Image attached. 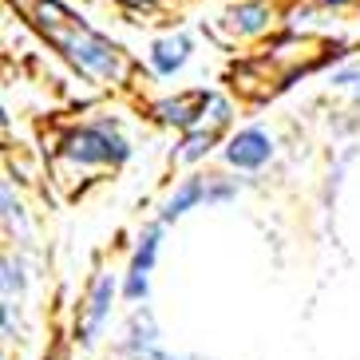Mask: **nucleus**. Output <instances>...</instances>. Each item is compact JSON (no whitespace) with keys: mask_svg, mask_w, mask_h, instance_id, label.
<instances>
[{"mask_svg":"<svg viewBox=\"0 0 360 360\" xmlns=\"http://www.w3.org/2000/svg\"><path fill=\"white\" fill-rule=\"evenodd\" d=\"M12 4L24 12L28 28L44 44H52L79 75L99 79V84H127L135 75L131 56L111 36L96 32L79 12L68 8L64 0H12Z\"/></svg>","mask_w":360,"mask_h":360,"instance_id":"f257e3e1","label":"nucleus"},{"mask_svg":"<svg viewBox=\"0 0 360 360\" xmlns=\"http://www.w3.org/2000/svg\"><path fill=\"white\" fill-rule=\"evenodd\" d=\"M131 159V139L119 131L115 119L75 123L60 135V162L72 170H115Z\"/></svg>","mask_w":360,"mask_h":360,"instance_id":"f03ea898","label":"nucleus"},{"mask_svg":"<svg viewBox=\"0 0 360 360\" xmlns=\"http://www.w3.org/2000/svg\"><path fill=\"white\" fill-rule=\"evenodd\" d=\"M242 182L230 179V174H186V179L174 186V191L162 198L159 222H179L182 214L198 210V206H226V202L238 198Z\"/></svg>","mask_w":360,"mask_h":360,"instance_id":"7ed1b4c3","label":"nucleus"},{"mask_svg":"<svg viewBox=\"0 0 360 360\" xmlns=\"http://www.w3.org/2000/svg\"><path fill=\"white\" fill-rule=\"evenodd\" d=\"M115 297H123V277L111 274V269H99V274L91 277V285H87V297H84V305H79V321H75V340H79L84 349H91V345L103 337Z\"/></svg>","mask_w":360,"mask_h":360,"instance_id":"20e7f679","label":"nucleus"},{"mask_svg":"<svg viewBox=\"0 0 360 360\" xmlns=\"http://www.w3.org/2000/svg\"><path fill=\"white\" fill-rule=\"evenodd\" d=\"M162 230H167V222H150L147 230L135 238L131 265H127V274H123V301H131V305L147 301V293H150V269H155V262H159Z\"/></svg>","mask_w":360,"mask_h":360,"instance_id":"39448f33","label":"nucleus"},{"mask_svg":"<svg viewBox=\"0 0 360 360\" xmlns=\"http://www.w3.org/2000/svg\"><path fill=\"white\" fill-rule=\"evenodd\" d=\"M210 99H214V91H206V87H191V91H179V96H162L150 103V119L159 127H170V131H194L206 123Z\"/></svg>","mask_w":360,"mask_h":360,"instance_id":"423d86ee","label":"nucleus"},{"mask_svg":"<svg viewBox=\"0 0 360 360\" xmlns=\"http://www.w3.org/2000/svg\"><path fill=\"white\" fill-rule=\"evenodd\" d=\"M277 155L274 147V135L265 127H242V131H233L230 139H226V147H222V159L226 167L233 170H262L265 162Z\"/></svg>","mask_w":360,"mask_h":360,"instance_id":"0eeeda50","label":"nucleus"},{"mask_svg":"<svg viewBox=\"0 0 360 360\" xmlns=\"http://www.w3.org/2000/svg\"><path fill=\"white\" fill-rule=\"evenodd\" d=\"M119 352L131 360H170V352L162 349V340H159V325H155V317H150L147 309H135L131 313Z\"/></svg>","mask_w":360,"mask_h":360,"instance_id":"6e6552de","label":"nucleus"},{"mask_svg":"<svg viewBox=\"0 0 360 360\" xmlns=\"http://www.w3.org/2000/svg\"><path fill=\"white\" fill-rule=\"evenodd\" d=\"M191 56H194L191 36L186 32H167V36H159V40L150 44L147 64H150V72L159 75V79H170V75H179L182 68L191 64Z\"/></svg>","mask_w":360,"mask_h":360,"instance_id":"1a4fd4ad","label":"nucleus"},{"mask_svg":"<svg viewBox=\"0 0 360 360\" xmlns=\"http://www.w3.org/2000/svg\"><path fill=\"white\" fill-rule=\"evenodd\" d=\"M226 24L233 28V36H262L274 24V8L265 0H238L226 12Z\"/></svg>","mask_w":360,"mask_h":360,"instance_id":"9d476101","label":"nucleus"},{"mask_svg":"<svg viewBox=\"0 0 360 360\" xmlns=\"http://www.w3.org/2000/svg\"><path fill=\"white\" fill-rule=\"evenodd\" d=\"M218 139H222V127H210V123H202L194 131H182V143L174 147V162L179 167H194L218 147Z\"/></svg>","mask_w":360,"mask_h":360,"instance_id":"9b49d317","label":"nucleus"},{"mask_svg":"<svg viewBox=\"0 0 360 360\" xmlns=\"http://www.w3.org/2000/svg\"><path fill=\"white\" fill-rule=\"evenodd\" d=\"M0 206H4V230L24 238L28 233V210H24V202L12 191V179H4V186H0Z\"/></svg>","mask_w":360,"mask_h":360,"instance_id":"f8f14e48","label":"nucleus"},{"mask_svg":"<svg viewBox=\"0 0 360 360\" xmlns=\"http://www.w3.org/2000/svg\"><path fill=\"white\" fill-rule=\"evenodd\" d=\"M0 269H4V277H0V285H4V301H12V297H20V293H24V285H28L24 262H20V257H12V254H4Z\"/></svg>","mask_w":360,"mask_h":360,"instance_id":"ddd939ff","label":"nucleus"},{"mask_svg":"<svg viewBox=\"0 0 360 360\" xmlns=\"http://www.w3.org/2000/svg\"><path fill=\"white\" fill-rule=\"evenodd\" d=\"M119 4H123L127 12H135V16H155L167 0H119Z\"/></svg>","mask_w":360,"mask_h":360,"instance_id":"4468645a","label":"nucleus"},{"mask_svg":"<svg viewBox=\"0 0 360 360\" xmlns=\"http://www.w3.org/2000/svg\"><path fill=\"white\" fill-rule=\"evenodd\" d=\"M333 87H360V64L337 68V72H333Z\"/></svg>","mask_w":360,"mask_h":360,"instance_id":"2eb2a0df","label":"nucleus"},{"mask_svg":"<svg viewBox=\"0 0 360 360\" xmlns=\"http://www.w3.org/2000/svg\"><path fill=\"white\" fill-rule=\"evenodd\" d=\"M321 8H349V4H360V0H317Z\"/></svg>","mask_w":360,"mask_h":360,"instance_id":"dca6fc26","label":"nucleus"},{"mask_svg":"<svg viewBox=\"0 0 360 360\" xmlns=\"http://www.w3.org/2000/svg\"><path fill=\"white\" fill-rule=\"evenodd\" d=\"M44 360H68V356H64V352H60V349H56V352H48V356H44Z\"/></svg>","mask_w":360,"mask_h":360,"instance_id":"f3484780","label":"nucleus"},{"mask_svg":"<svg viewBox=\"0 0 360 360\" xmlns=\"http://www.w3.org/2000/svg\"><path fill=\"white\" fill-rule=\"evenodd\" d=\"M352 99H356V103H360V87H356V91H352Z\"/></svg>","mask_w":360,"mask_h":360,"instance_id":"a211bd4d","label":"nucleus"},{"mask_svg":"<svg viewBox=\"0 0 360 360\" xmlns=\"http://www.w3.org/2000/svg\"><path fill=\"white\" fill-rule=\"evenodd\" d=\"M4 360H8V356H4Z\"/></svg>","mask_w":360,"mask_h":360,"instance_id":"6ab92c4d","label":"nucleus"}]
</instances>
